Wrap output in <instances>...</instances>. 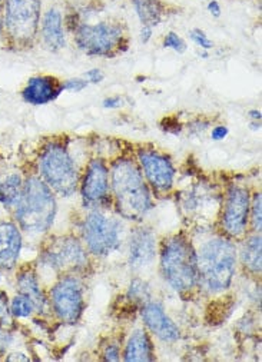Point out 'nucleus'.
<instances>
[{"label": "nucleus", "mask_w": 262, "mask_h": 362, "mask_svg": "<svg viewBox=\"0 0 262 362\" xmlns=\"http://www.w3.org/2000/svg\"><path fill=\"white\" fill-rule=\"evenodd\" d=\"M109 173L101 159H93L88 165L86 175L82 184V197L88 204H98L108 195Z\"/></svg>", "instance_id": "nucleus-16"}, {"label": "nucleus", "mask_w": 262, "mask_h": 362, "mask_svg": "<svg viewBox=\"0 0 262 362\" xmlns=\"http://www.w3.org/2000/svg\"><path fill=\"white\" fill-rule=\"evenodd\" d=\"M151 292H149V286L141 281V279H134L132 284H130L129 288V296L135 299V300H148Z\"/></svg>", "instance_id": "nucleus-26"}, {"label": "nucleus", "mask_w": 262, "mask_h": 362, "mask_svg": "<svg viewBox=\"0 0 262 362\" xmlns=\"http://www.w3.org/2000/svg\"><path fill=\"white\" fill-rule=\"evenodd\" d=\"M62 92L59 79L49 75H38L26 82L22 89V98L32 106H43L56 100Z\"/></svg>", "instance_id": "nucleus-14"}, {"label": "nucleus", "mask_w": 262, "mask_h": 362, "mask_svg": "<svg viewBox=\"0 0 262 362\" xmlns=\"http://www.w3.org/2000/svg\"><path fill=\"white\" fill-rule=\"evenodd\" d=\"M207 9L214 18H220L222 15V8L218 0H211V2L207 5Z\"/></svg>", "instance_id": "nucleus-35"}, {"label": "nucleus", "mask_w": 262, "mask_h": 362, "mask_svg": "<svg viewBox=\"0 0 262 362\" xmlns=\"http://www.w3.org/2000/svg\"><path fill=\"white\" fill-rule=\"evenodd\" d=\"M75 45L88 56L113 57L126 46V29L119 21L79 22L74 30Z\"/></svg>", "instance_id": "nucleus-6"}, {"label": "nucleus", "mask_w": 262, "mask_h": 362, "mask_svg": "<svg viewBox=\"0 0 262 362\" xmlns=\"http://www.w3.org/2000/svg\"><path fill=\"white\" fill-rule=\"evenodd\" d=\"M15 356H8V361H29L28 356H25L23 354H13Z\"/></svg>", "instance_id": "nucleus-39"}, {"label": "nucleus", "mask_w": 262, "mask_h": 362, "mask_svg": "<svg viewBox=\"0 0 262 362\" xmlns=\"http://www.w3.org/2000/svg\"><path fill=\"white\" fill-rule=\"evenodd\" d=\"M18 286H19L21 293L28 296L32 300L35 305V310L40 311L45 308V298H43L39 282L33 272H30V271L22 272L18 278Z\"/></svg>", "instance_id": "nucleus-22"}, {"label": "nucleus", "mask_w": 262, "mask_h": 362, "mask_svg": "<svg viewBox=\"0 0 262 362\" xmlns=\"http://www.w3.org/2000/svg\"><path fill=\"white\" fill-rule=\"evenodd\" d=\"M85 79L88 81V83H101L103 79H105V74L98 69V68H93V69H89L86 74H85Z\"/></svg>", "instance_id": "nucleus-31"}, {"label": "nucleus", "mask_w": 262, "mask_h": 362, "mask_svg": "<svg viewBox=\"0 0 262 362\" xmlns=\"http://www.w3.org/2000/svg\"><path fill=\"white\" fill-rule=\"evenodd\" d=\"M42 0H5L2 13L5 40L16 49L32 47L39 37Z\"/></svg>", "instance_id": "nucleus-3"}, {"label": "nucleus", "mask_w": 262, "mask_h": 362, "mask_svg": "<svg viewBox=\"0 0 262 362\" xmlns=\"http://www.w3.org/2000/svg\"><path fill=\"white\" fill-rule=\"evenodd\" d=\"M248 116H249L252 120H261V117H262V113H261V110H256V109H254V110H249Z\"/></svg>", "instance_id": "nucleus-38"}, {"label": "nucleus", "mask_w": 262, "mask_h": 362, "mask_svg": "<svg viewBox=\"0 0 262 362\" xmlns=\"http://www.w3.org/2000/svg\"><path fill=\"white\" fill-rule=\"evenodd\" d=\"M142 318L148 329L165 342H175L179 339V328L165 314L164 308L156 303H149L142 310Z\"/></svg>", "instance_id": "nucleus-17"}, {"label": "nucleus", "mask_w": 262, "mask_h": 362, "mask_svg": "<svg viewBox=\"0 0 262 362\" xmlns=\"http://www.w3.org/2000/svg\"><path fill=\"white\" fill-rule=\"evenodd\" d=\"M156 254V240L151 229H135L129 240V265L132 269L139 271L149 267Z\"/></svg>", "instance_id": "nucleus-13"}, {"label": "nucleus", "mask_w": 262, "mask_h": 362, "mask_svg": "<svg viewBox=\"0 0 262 362\" xmlns=\"http://www.w3.org/2000/svg\"><path fill=\"white\" fill-rule=\"evenodd\" d=\"M119 348L116 345H109L106 349H105V359L109 361V362H116L119 361Z\"/></svg>", "instance_id": "nucleus-34"}, {"label": "nucleus", "mask_w": 262, "mask_h": 362, "mask_svg": "<svg viewBox=\"0 0 262 362\" xmlns=\"http://www.w3.org/2000/svg\"><path fill=\"white\" fill-rule=\"evenodd\" d=\"M125 361L127 362H144L154 359V349L148 334L142 329L135 331L126 342Z\"/></svg>", "instance_id": "nucleus-20"}, {"label": "nucleus", "mask_w": 262, "mask_h": 362, "mask_svg": "<svg viewBox=\"0 0 262 362\" xmlns=\"http://www.w3.org/2000/svg\"><path fill=\"white\" fill-rule=\"evenodd\" d=\"M112 189L119 214L138 221L152 208L149 189L139 166L130 159H119L112 166Z\"/></svg>", "instance_id": "nucleus-1"}, {"label": "nucleus", "mask_w": 262, "mask_h": 362, "mask_svg": "<svg viewBox=\"0 0 262 362\" xmlns=\"http://www.w3.org/2000/svg\"><path fill=\"white\" fill-rule=\"evenodd\" d=\"M35 305L32 300L25 295H18L13 298L11 304V314L16 318H28L33 314Z\"/></svg>", "instance_id": "nucleus-24"}, {"label": "nucleus", "mask_w": 262, "mask_h": 362, "mask_svg": "<svg viewBox=\"0 0 262 362\" xmlns=\"http://www.w3.org/2000/svg\"><path fill=\"white\" fill-rule=\"evenodd\" d=\"M11 341H12L11 334L6 332V331H4V329H0V352L5 351V349L8 348V345L11 344Z\"/></svg>", "instance_id": "nucleus-36"}, {"label": "nucleus", "mask_w": 262, "mask_h": 362, "mask_svg": "<svg viewBox=\"0 0 262 362\" xmlns=\"http://www.w3.org/2000/svg\"><path fill=\"white\" fill-rule=\"evenodd\" d=\"M5 39V29H4V23L2 19H0V40Z\"/></svg>", "instance_id": "nucleus-40"}, {"label": "nucleus", "mask_w": 262, "mask_h": 362, "mask_svg": "<svg viewBox=\"0 0 262 362\" xmlns=\"http://www.w3.org/2000/svg\"><path fill=\"white\" fill-rule=\"evenodd\" d=\"M50 300L59 320L74 324L84 311V285L76 276L62 278L50 292Z\"/></svg>", "instance_id": "nucleus-9"}, {"label": "nucleus", "mask_w": 262, "mask_h": 362, "mask_svg": "<svg viewBox=\"0 0 262 362\" xmlns=\"http://www.w3.org/2000/svg\"><path fill=\"white\" fill-rule=\"evenodd\" d=\"M22 236L16 225L0 222V268L12 269L21 255Z\"/></svg>", "instance_id": "nucleus-18"}, {"label": "nucleus", "mask_w": 262, "mask_h": 362, "mask_svg": "<svg viewBox=\"0 0 262 362\" xmlns=\"http://www.w3.org/2000/svg\"><path fill=\"white\" fill-rule=\"evenodd\" d=\"M249 214L248 191L239 187H232L228 192L222 225L225 232L231 236H241L245 233Z\"/></svg>", "instance_id": "nucleus-12"}, {"label": "nucleus", "mask_w": 262, "mask_h": 362, "mask_svg": "<svg viewBox=\"0 0 262 362\" xmlns=\"http://www.w3.org/2000/svg\"><path fill=\"white\" fill-rule=\"evenodd\" d=\"M39 36L45 47L50 52H59L67 46L64 18L59 8L52 6L42 15Z\"/></svg>", "instance_id": "nucleus-15"}, {"label": "nucleus", "mask_w": 262, "mask_h": 362, "mask_svg": "<svg viewBox=\"0 0 262 362\" xmlns=\"http://www.w3.org/2000/svg\"><path fill=\"white\" fill-rule=\"evenodd\" d=\"M4 2H5V0H0V13H2V8H4Z\"/></svg>", "instance_id": "nucleus-41"}, {"label": "nucleus", "mask_w": 262, "mask_h": 362, "mask_svg": "<svg viewBox=\"0 0 262 362\" xmlns=\"http://www.w3.org/2000/svg\"><path fill=\"white\" fill-rule=\"evenodd\" d=\"M152 33H154V29H151V28H142V29H141V42H142V43H148V42L152 39Z\"/></svg>", "instance_id": "nucleus-37"}, {"label": "nucleus", "mask_w": 262, "mask_h": 362, "mask_svg": "<svg viewBox=\"0 0 262 362\" xmlns=\"http://www.w3.org/2000/svg\"><path fill=\"white\" fill-rule=\"evenodd\" d=\"M138 159L147 179L149 180V184L156 191L166 192L172 188L175 168L166 156L155 151L141 149L138 152Z\"/></svg>", "instance_id": "nucleus-11"}, {"label": "nucleus", "mask_w": 262, "mask_h": 362, "mask_svg": "<svg viewBox=\"0 0 262 362\" xmlns=\"http://www.w3.org/2000/svg\"><path fill=\"white\" fill-rule=\"evenodd\" d=\"M189 37H190V40H192L196 46L201 47L203 50L210 52V50L214 47V42L210 39V36H208L203 29H198V28L192 29V30L189 32Z\"/></svg>", "instance_id": "nucleus-27"}, {"label": "nucleus", "mask_w": 262, "mask_h": 362, "mask_svg": "<svg viewBox=\"0 0 262 362\" xmlns=\"http://www.w3.org/2000/svg\"><path fill=\"white\" fill-rule=\"evenodd\" d=\"M88 81L86 79H82V78H74V79H68L62 82V90H67V92H74V93H78V92H82L84 89L88 88Z\"/></svg>", "instance_id": "nucleus-28"}, {"label": "nucleus", "mask_w": 262, "mask_h": 362, "mask_svg": "<svg viewBox=\"0 0 262 362\" xmlns=\"http://www.w3.org/2000/svg\"><path fill=\"white\" fill-rule=\"evenodd\" d=\"M161 268L166 282L178 292H188L198 284L196 252L183 236L176 235L164 244Z\"/></svg>", "instance_id": "nucleus-5"}, {"label": "nucleus", "mask_w": 262, "mask_h": 362, "mask_svg": "<svg viewBox=\"0 0 262 362\" xmlns=\"http://www.w3.org/2000/svg\"><path fill=\"white\" fill-rule=\"evenodd\" d=\"M102 105L106 109H119L123 106V99L120 96H109L103 100Z\"/></svg>", "instance_id": "nucleus-33"}, {"label": "nucleus", "mask_w": 262, "mask_h": 362, "mask_svg": "<svg viewBox=\"0 0 262 362\" xmlns=\"http://www.w3.org/2000/svg\"><path fill=\"white\" fill-rule=\"evenodd\" d=\"M242 261H244V265L249 271H252L255 274L261 272L262 254H261V236L259 235H254V236L248 238V240L244 245V251H242Z\"/></svg>", "instance_id": "nucleus-23"}, {"label": "nucleus", "mask_w": 262, "mask_h": 362, "mask_svg": "<svg viewBox=\"0 0 262 362\" xmlns=\"http://www.w3.org/2000/svg\"><path fill=\"white\" fill-rule=\"evenodd\" d=\"M198 282L211 292L220 293L232 284L237 269V250L225 238H212L196 254Z\"/></svg>", "instance_id": "nucleus-2"}, {"label": "nucleus", "mask_w": 262, "mask_h": 362, "mask_svg": "<svg viewBox=\"0 0 262 362\" xmlns=\"http://www.w3.org/2000/svg\"><path fill=\"white\" fill-rule=\"evenodd\" d=\"M16 205V216L25 230L40 233L52 226L56 215V202L52 189L42 179L33 176L26 180Z\"/></svg>", "instance_id": "nucleus-4"}, {"label": "nucleus", "mask_w": 262, "mask_h": 362, "mask_svg": "<svg viewBox=\"0 0 262 362\" xmlns=\"http://www.w3.org/2000/svg\"><path fill=\"white\" fill-rule=\"evenodd\" d=\"M132 5L142 28L155 29L166 13V6L164 0H129Z\"/></svg>", "instance_id": "nucleus-19"}, {"label": "nucleus", "mask_w": 262, "mask_h": 362, "mask_svg": "<svg viewBox=\"0 0 262 362\" xmlns=\"http://www.w3.org/2000/svg\"><path fill=\"white\" fill-rule=\"evenodd\" d=\"M261 194H255V197H254V202H252V225H254V229L256 230V232H259L261 230V209H262V206H261Z\"/></svg>", "instance_id": "nucleus-29"}, {"label": "nucleus", "mask_w": 262, "mask_h": 362, "mask_svg": "<svg viewBox=\"0 0 262 362\" xmlns=\"http://www.w3.org/2000/svg\"><path fill=\"white\" fill-rule=\"evenodd\" d=\"M39 169L43 182L56 194L71 197L79 182L78 169L69 151L59 142L47 144L39 158Z\"/></svg>", "instance_id": "nucleus-7"}, {"label": "nucleus", "mask_w": 262, "mask_h": 362, "mask_svg": "<svg viewBox=\"0 0 262 362\" xmlns=\"http://www.w3.org/2000/svg\"><path fill=\"white\" fill-rule=\"evenodd\" d=\"M11 324V310L8 307V296L0 292V325Z\"/></svg>", "instance_id": "nucleus-30"}, {"label": "nucleus", "mask_w": 262, "mask_h": 362, "mask_svg": "<svg viewBox=\"0 0 262 362\" xmlns=\"http://www.w3.org/2000/svg\"><path fill=\"white\" fill-rule=\"evenodd\" d=\"M42 261L56 272H78L88 265V257L79 240L72 236L55 239Z\"/></svg>", "instance_id": "nucleus-10"}, {"label": "nucleus", "mask_w": 262, "mask_h": 362, "mask_svg": "<svg viewBox=\"0 0 262 362\" xmlns=\"http://www.w3.org/2000/svg\"><path fill=\"white\" fill-rule=\"evenodd\" d=\"M23 191V180L19 173L11 172L0 176V204L13 206L19 202Z\"/></svg>", "instance_id": "nucleus-21"}, {"label": "nucleus", "mask_w": 262, "mask_h": 362, "mask_svg": "<svg viewBox=\"0 0 262 362\" xmlns=\"http://www.w3.org/2000/svg\"><path fill=\"white\" fill-rule=\"evenodd\" d=\"M228 134H229L228 127H225V125H217V127L212 129V132H211V138H212L214 141H224V139L228 136Z\"/></svg>", "instance_id": "nucleus-32"}, {"label": "nucleus", "mask_w": 262, "mask_h": 362, "mask_svg": "<svg viewBox=\"0 0 262 362\" xmlns=\"http://www.w3.org/2000/svg\"><path fill=\"white\" fill-rule=\"evenodd\" d=\"M162 46L165 49H171L176 53H185L186 52V42L176 33V32H168L162 40Z\"/></svg>", "instance_id": "nucleus-25"}, {"label": "nucleus", "mask_w": 262, "mask_h": 362, "mask_svg": "<svg viewBox=\"0 0 262 362\" xmlns=\"http://www.w3.org/2000/svg\"><path fill=\"white\" fill-rule=\"evenodd\" d=\"M82 236L88 250L98 257L115 252L122 239V225L115 218L92 212L84 222Z\"/></svg>", "instance_id": "nucleus-8"}]
</instances>
